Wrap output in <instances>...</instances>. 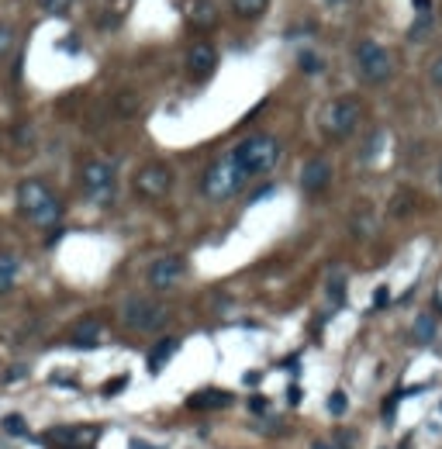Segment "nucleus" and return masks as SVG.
I'll list each match as a JSON object with an SVG mask.
<instances>
[{
    "label": "nucleus",
    "mask_w": 442,
    "mask_h": 449,
    "mask_svg": "<svg viewBox=\"0 0 442 449\" xmlns=\"http://www.w3.org/2000/svg\"><path fill=\"white\" fill-rule=\"evenodd\" d=\"M432 83H436V86H442V56L432 63Z\"/></svg>",
    "instance_id": "7c9ffc66"
},
{
    "label": "nucleus",
    "mask_w": 442,
    "mask_h": 449,
    "mask_svg": "<svg viewBox=\"0 0 442 449\" xmlns=\"http://www.w3.org/2000/svg\"><path fill=\"white\" fill-rule=\"evenodd\" d=\"M353 56H356V70H360V77L366 83H387L394 77V59H391V52L380 41L363 39Z\"/></svg>",
    "instance_id": "423d86ee"
},
{
    "label": "nucleus",
    "mask_w": 442,
    "mask_h": 449,
    "mask_svg": "<svg viewBox=\"0 0 442 449\" xmlns=\"http://www.w3.org/2000/svg\"><path fill=\"white\" fill-rule=\"evenodd\" d=\"M432 4H436V0H411V7H415L418 14H432Z\"/></svg>",
    "instance_id": "c85d7f7f"
},
{
    "label": "nucleus",
    "mask_w": 442,
    "mask_h": 449,
    "mask_svg": "<svg viewBox=\"0 0 442 449\" xmlns=\"http://www.w3.org/2000/svg\"><path fill=\"white\" fill-rule=\"evenodd\" d=\"M0 429H4L7 436H28V422H25L21 415H7V418L0 422Z\"/></svg>",
    "instance_id": "412c9836"
},
{
    "label": "nucleus",
    "mask_w": 442,
    "mask_h": 449,
    "mask_svg": "<svg viewBox=\"0 0 442 449\" xmlns=\"http://www.w3.org/2000/svg\"><path fill=\"white\" fill-rule=\"evenodd\" d=\"M56 48H63L66 56H80V41L73 39V35H66V39H59V45Z\"/></svg>",
    "instance_id": "a878e982"
},
{
    "label": "nucleus",
    "mask_w": 442,
    "mask_h": 449,
    "mask_svg": "<svg viewBox=\"0 0 442 449\" xmlns=\"http://www.w3.org/2000/svg\"><path fill=\"white\" fill-rule=\"evenodd\" d=\"M391 304V290L387 287H377V294H373V308H387Z\"/></svg>",
    "instance_id": "cd10ccee"
},
{
    "label": "nucleus",
    "mask_w": 442,
    "mask_h": 449,
    "mask_svg": "<svg viewBox=\"0 0 442 449\" xmlns=\"http://www.w3.org/2000/svg\"><path fill=\"white\" fill-rule=\"evenodd\" d=\"M187 18H190L194 28H214L218 25V7H214V0H194Z\"/></svg>",
    "instance_id": "2eb2a0df"
},
{
    "label": "nucleus",
    "mask_w": 442,
    "mask_h": 449,
    "mask_svg": "<svg viewBox=\"0 0 442 449\" xmlns=\"http://www.w3.org/2000/svg\"><path fill=\"white\" fill-rule=\"evenodd\" d=\"M121 322L135 332H160L169 325V308L162 301H152V297H124Z\"/></svg>",
    "instance_id": "39448f33"
},
{
    "label": "nucleus",
    "mask_w": 442,
    "mask_h": 449,
    "mask_svg": "<svg viewBox=\"0 0 442 449\" xmlns=\"http://www.w3.org/2000/svg\"><path fill=\"white\" fill-rule=\"evenodd\" d=\"M328 183H332V163L322 160V156L308 160L304 169H301V190H308V194H322Z\"/></svg>",
    "instance_id": "9d476101"
},
{
    "label": "nucleus",
    "mask_w": 442,
    "mask_h": 449,
    "mask_svg": "<svg viewBox=\"0 0 442 449\" xmlns=\"http://www.w3.org/2000/svg\"><path fill=\"white\" fill-rule=\"evenodd\" d=\"M328 297H332L335 304H342V297H346V273L335 270V273L328 277Z\"/></svg>",
    "instance_id": "4be33fe9"
},
{
    "label": "nucleus",
    "mask_w": 442,
    "mask_h": 449,
    "mask_svg": "<svg viewBox=\"0 0 442 449\" xmlns=\"http://www.w3.org/2000/svg\"><path fill=\"white\" fill-rule=\"evenodd\" d=\"M135 194L145 197V201H160L173 190V169L166 163H145L138 173H135Z\"/></svg>",
    "instance_id": "6e6552de"
},
{
    "label": "nucleus",
    "mask_w": 442,
    "mask_h": 449,
    "mask_svg": "<svg viewBox=\"0 0 442 449\" xmlns=\"http://www.w3.org/2000/svg\"><path fill=\"white\" fill-rule=\"evenodd\" d=\"M214 66H218V48H214L211 41H194V45L187 48V70H190L194 77H211Z\"/></svg>",
    "instance_id": "9b49d317"
},
{
    "label": "nucleus",
    "mask_w": 442,
    "mask_h": 449,
    "mask_svg": "<svg viewBox=\"0 0 442 449\" xmlns=\"http://www.w3.org/2000/svg\"><path fill=\"white\" fill-rule=\"evenodd\" d=\"M83 197L97 207L115 204V197H118V169H115L111 160L83 163Z\"/></svg>",
    "instance_id": "20e7f679"
},
{
    "label": "nucleus",
    "mask_w": 442,
    "mask_h": 449,
    "mask_svg": "<svg viewBox=\"0 0 442 449\" xmlns=\"http://www.w3.org/2000/svg\"><path fill=\"white\" fill-rule=\"evenodd\" d=\"M297 66H301L304 73H318V70H322V59H318L311 48H304V52L297 56Z\"/></svg>",
    "instance_id": "5701e85b"
},
{
    "label": "nucleus",
    "mask_w": 442,
    "mask_h": 449,
    "mask_svg": "<svg viewBox=\"0 0 442 449\" xmlns=\"http://www.w3.org/2000/svg\"><path fill=\"white\" fill-rule=\"evenodd\" d=\"M176 346H180V339H173V335H169V339H160V342L152 346V353H149V370L160 373L162 363H169V356L176 353Z\"/></svg>",
    "instance_id": "dca6fc26"
},
{
    "label": "nucleus",
    "mask_w": 442,
    "mask_h": 449,
    "mask_svg": "<svg viewBox=\"0 0 442 449\" xmlns=\"http://www.w3.org/2000/svg\"><path fill=\"white\" fill-rule=\"evenodd\" d=\"M346 408H349V398H346L342 391H335V394L328 398V411H332V415L339 418V415H346Z\"/></svg>",
    "instance_id": "b1692460"
},
{
    "label": "nucleus",
    "mask_w": 442,
    "mask_h": 449,
    "mask_svg": "<svg viewBox=\"0 0 442 449\" xmlns=\"http://www.w3.org/2000/svg\"><path fill=\"white\" fill-rule=\"evenodd\" d=\"M273 190H277V187H270V183H266V187H259V194H252V197H249V204H256V201H263V197H270Z\"/></svg>",
    "instance_id": "c756f323"
},
{
    "label": "nucleus",
    "mask_w": 442,
    "mask_h": 449,
    "mask_svg": "<svg viewBox=\"0 0 442 449\" xmlns=\"http://www.w3.org/2000/svg\"><path fill=\"white\" fill-rule=\"evenodd\" d=\"M436 332H439V318H436L432 311H422V315L415 318V325H411V342H415V346H429V342L436 339Z\"/></svg>",
    "instance_id": "4468645a"
},
{
    "label": "nucleus",
    "mask_w": 442,
    "mask_h": 449,
    "mask_svg": "<svg viewBox=\"0 0 442 449\" xmlns=\"http://www.w3.org/2000/svg\"><path fill=\"white\" fill-rule=\"evenodd\" d=\"M124 384H128V377H115V380H108V384H104V398L121 394V391H124Z\"/></svg>",
    "instance_id": "bb28decb"
},
{
    "label": "nucleus",
    "mask_w": 442,
    "mask_h": 449,
    "mask_svg": "<svg viewBox=\"0 0 442 449\" xmlns=\"http://www.w3.org/2000/svg\"><path fill=\"white\" fill-rule=\"evenodd\" d=\"M232 405V394L228 391H197L187 398V408L194 411H207V408H228Z\"/></svg>",
    "instance_id": "ddd939ff"
},
{
    "label": "nucleus",
    "mask_w": 442,
    "mask_h": 449,
    "mask_svg": "<svg viewBox=\"0 0 442 449\" xmlns=\"http://www.w3.org/2000/svg\"><path fill=\"white\" fill-rule=\"evenodd\" d=\"M363 118V104L356 97H339V100H332L328 108H325L322 115V124L328 135H335V138H346V135H353L356 131V124Z\"/></svg>",
    "instance_id": "0eeeda50"
},
{
    "label": "nucleus",
    "mask_w": 442,
    "mask_h": 449,
    "mask_svg": "<svg viewBox=\"0 0 442 449\" xmlns=\"http://www.w3.org/2000/svg\"><path fill=\"white\" fill-rule=\"evenodd\" d=\"M183 273H187V263H183V256H176V252H169V256H160V259H152L149 263V270H145V284L152 287V290H173V287L183 280Z\"/></svg>",
    "instance_id": "1a4fd4ad"
},
{
    "label": "nucleus",
    "mask_w": 442,
    "mask_h": 449,
    "mask_svg": "<svg viewBox=\"0 0 442 449\" xmlns=\"http://www.w3.org/2000/svg\"><path fill=\"white\" fill-rule=\"evenodd\" d=\"M70 342H73L77 349H97V346H104V342H108V328L100 325V322H93V318L77 322L73 332H70Z\"/></svg>",
    "instance_id": "f8f14e48"
},
{
    "label": "nucleus",
    "mask_w": 442,
    "mask_h": 449,
    "mask_svg": "<svg viewBox=\"0 0 442 449\" xmlns=\"http://www.w3.org/2000/svg\"><path fill=\"white\" fill-rule=\"evenodd\" d=\"M249 408L256 411V415H263V411H266V398H259V394H256V398L249 401Z\"/></svg>",
    "instance_id": "2f4dec72"
},
{
    "label": "nucleus",
    "mask_w": 442,
    "mask_h": 449,
    "mask_svg": "<svg viewBox=\"0 0 442 449\" xmlns=\"http://www.w3.org/2000/svg\"><path fill=\"white\" fill-rule=\"evenodd\" d=\"M18 207L39 228H52L63 218V204H59V197L52 194V187L45 180H21L18 183Z\"/></svg>",
    "instance_id": "f03ea898"
},
{
    "label": "nucleus",
    "mask_w": 442,
    "mask_h": 449,
    "mask_svg": "<svg viewBox=\"0 0 442 449\" xmlns=\"http://www.w3.org/2000/svg\"><path fill=\"white\" fill-rule=\"evenodd\" d=\"M245 183H249L245 169H242L239 160L228 152V156L214 160V163L204 169V176H201V194L207 197V201H211V204H225V201L239 197Z\"/></svg>",
    "instance_id": "f257e3e1"
},
{
    "label": "nucleus",
    "mask_w": 442,
    "mask_h": 449,
    "mask_svg": "<svg viewBox=\"0 0 442 449\" xmlns=\"http://www.w3.org/2000/svg\"><path fill=\"white\" fill-rule=\"evenodd\" d=\"M135 108H138V97H131V93L118 97V111H121V115H135Z\"/></svg>",
    "instance_id": "393cba45"
},
{
    "label": "nucleus",
    "mask_w": 442,
    "mask_h": 449,
    "mask_svg": "<svg viewBox=\"0 0 442 449\" xmlns=\"http://www.w3.org/2000/svg\"><path fill=\"white\" fill-rule=\"evenodd\" d=\"M439 187H442V163H439Z\"/></svg>",
    "instance_id": "c9c22d12"
},
{
    "label": "nucleus",
    "mask_w": 442,
    "mask_h": 449,
    "mask_svg": "<svg viewBox=\"0 0 442 449\" xmlns=\"http://www.w3.org/2000/svg\"><path fill=\"white\" fill-rule=\"evenodd\" d=\"M18 273H21L18 259H14L11 252H0V294H11V290H14Z\"/></svg>",
    "instance_id": "f3484780"
},
{
    "label": "nucleus",
    "mask_w": 442,
    "mask_h": 449,
    "mask_svg": "<svg viewBox=\"0 0 442 449\" xmlns=\"http://www.w3.org/2000/svg\"><path fill=\"white\" fill-rule=\"evenodd\" d=\"M311 449H332V446H328V443H315V446H311Z\"/></svg>",
    "instance_id": "72a5a7b5"
},
{
    "label": "nucleus",
    "mask_w": 442,
    "mask_h": 449,
    "mask_svg": "<svg viewBox=\"0 0 442 449\" xmlns=\"http://www.w3.org/2000/svg\"><path fill=\"white\" fill-rule=\"evenodd\" d=\"M232 156L239 160V166L245 169V176L252 180V176H263V173L277 169V163H280V142H277L273 135L259 131V135L242 138L239 145L232 149Z\"/></svg>",
    "instance_id": "7ed1b4c3"
},
{
    "label": "nucleus",
    "mask_w": 442,
    "mask_h": 449,
    "mask_svg": "<svg viewBox=\"0 0 442 449\" xmlns=\"http://www.w3.org/2000/svg\"><path fill=\"white\" fill-rule=\"evenodd\" d=\"M328 4H335V7H339V4H346V0H328Z\"/></svg>",
    "instance_id": "f704fd0d"
},
{
    "label": "nucleus",
    "mask_w": 442,
    "mask_h": 449,
    "mask_svg": "<svg viewBox=\"0 0 442 449\" xmlns=\"http://www.w3.org/2000/svg\"><path fill=\"white\" fill-rule=\"evenodd\" d=\"M14 41H18V32H14V25L0 21V59H7V56L14 52Z\"/></svg>",
    "instance_id": "6ab92c4d"
},
{
    "label": "nucleus",
    "mask_w": 442,
    "mask_h": 449,
    "mask_svg": "<svg viewBox=\"0 0 442 449\" xmlns=\"http://www.w3.org/2000/svg\"><path fill=\"white\" fill-rule=\"evenodd\" d=\"M232 7H235V14H239L242 21H256V18L266 14L270 0H232Z\"/></svg>",
    "instance_id": "a211bd4d"
},
{
    "label": "nucleus",
    "mask_w": 442,
    "mask_h": 449,
    "mask_svg": "<svg viewBox=\"0 0 442 449\" xmlns=\"http://www.w3.org/2000/svg\"><path fill=\"white\" fill-rule=\"evenodd\" d=\"M39 7L48 18H66L73 11V0H39Z\"/></svg>",
    "instance_id": "aec40b11"
},
{
    "label": "nucleus",
    "mask_w": 442,
    "mask_h": 449,
    "mask_svg": "<svg viewBox=\"0 0 442 449\" xmlns=\"http://www.w3.org/2000/svg\"><path fill=\"white\" fill-rule=\"evenodd\" d=\"M25 142H32V128L21 124V128H18V145H25Z\"/></svg>",
    "instance_id": "473e14b6"
}]
</instances>
